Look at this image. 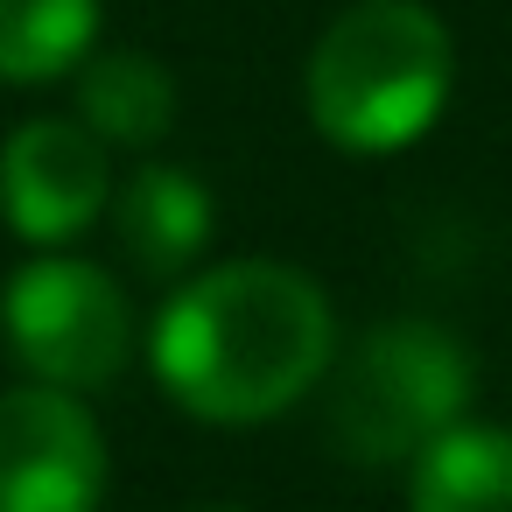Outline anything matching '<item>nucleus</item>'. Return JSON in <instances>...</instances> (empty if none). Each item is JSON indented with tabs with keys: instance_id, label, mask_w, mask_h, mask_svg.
I'll list each match as a JSON object with an SVG mask.
<instances>
[{
	"instance_id": "nucleus-1",
	"label": "nucleus",
	"mask_w": 512,
	"mask_h": 512,
	"mask_svg": "<svg viewBox=\"0 0 512 512\" xmlns=\"http://www.w3.org/2000/svg\"><path fill=\"white\" fill-rule=\"evenodd\" d=\"M148 358L183 414L253 428L288 414L330 372L337 316L302 267L225 260L162 302Z\"/></svg>"
},
{
	"instance_id": "nucleus-2",
	"label": "nucleus",
	"mask_w": 512,
	"mask_h": 512,
	"mask_svg": "<svg viewBox=\"0 0 512 512\" xmlns=\"http://www.w3.org/2000/svg\"><path fill=\"white\" fill-rule=\"evenodd\" d=\"M456 85V43L421 0H358L323 29L302 71L309 120L344 155L414 148Z\"/></svg>"
},
{
	"instance_id": "nucleus-3",
	"label": "nucleus",
	"mask_w": 512,
	"mask_h": 512,
	"mask_svg": "<svg viewBox=\"0 0 512 512\" xmlns=\"http://www.w3.org/2000/svg\"><path fill=\"white\" fill-rule=\"evenodd\" d=\"M330 442L358 463H414L435 435L470 421L477 365L463 337L428 316L372 323L344 358H330Z\"/></svg>"
},
{
	"instance_id": "nucleus-4",
	"label": "nucleus",
	"mask_w": 512,
	"mask_h": 512,
	"mask_svg": "<svg viewBox=\"0 0 512 512\" xmlns=\"http://www.w3.org/2000/svg\"><path fill=\"white\" fill-rule=\"evenodd\" d=\"M0 337H8V358L36 386L99 393L127 372L134 309L99 260L50 246L29 267H15L8 288H0Z\"/></svg>"
},
{
	"instance_id": "nucleus-5",
	"label": "nucleus",
	"mask_w": 512,
	"mask_h": 512,
	"mask_svg": "<svg viewBox=\"0 0 512 512\" xmlns=\"http://www.w3.org/2000/svg\"><path fill=\"white\" fill-rule=\"evenodd\" d=\"M106 435L78 393L8 386L0 393V512H99Z\"/></svg>"
},
{
	"instance_id": "nucleus-6",
	"label": "nucleus",
	"mask_w": 512,
	"mask_h": 512,
	"mask_svg": "<svg viewBox=\"0 0 512 512\" xmlns=\"http://www.w3.org/2000/svg\"><path fill=\"white\" fill-rule=\"evenodd\" d=\"M113 204L106 141L78 120H29L0 148V218L29 246H71Z\"/></svg>"
},
{
	"instance_id": "nucleus-7",
	"label": "nucleus",
	"mask_w": 512,
	"mask_h": 512,
	"mask_svg": "<svg viewBox=\"0 0 512 512\" xmlns=\"http://www.w3.org/2000/svg\"><path fill=\"white\" fill-rule=\"evenodd\" d=\"M211 225H218V204L211 190L176 169V162H148L120 183L113 197V232L127 246V260L148 274V281H176L204 246H211Z\"/></svg>"
},
{
	"instance_id": "nucleus-8",
	"label": "nucleus",
	"mask_w": 512,
	"mask_h": 512,
	"mask_svg": "<svg viewBox=\"0 0 512 512\" xmlns=\"http://www.w3.org/2000/svg\"><path fill=\"white\" fill-rule=\"evenodd\" d=\"M407 512H512V428L456 421L407 463Z\"/></svg>"
},
{
	"instance_id": "nucleus-9",
	"label": "nucleus",
	"mask_w": 512,
	"mask_h": 512,
	"mask_svg": "<svg viewBox=\"0 0 512 512\" xmlns=\"http://www.w3.org/2000/svg\"><path fill=\"white\" fill-rule=\"evenodd\" d=\"M176 120V78L148 50H106L78 64V127L106 148H155Z\"/></svg>"
},
{
	"instance_id": "nucleus-10",
	"label": "nucleus",
	"mask_w": 512,
	"mask_h": 512,
	"mask_svg": "<svg viewBox=\"0 0 512 512\" xmlns=\"http://www.w3.org/2000/svg\"><path fill=\"white\" fill-rule=\"evenodd\" d=\"M99 43V0H0V85L71 78Z\"/></svg>"
},
{
	"instance_id": "nucleus-11",
	"label": "nucleus",
	"mask_w": 512,
	"mask_h": 512,
	"mask_svg": "<svg viewBox=\"0 0 512 512\" xmlns=\"http://www.w3.org/2000/svg\"><path fill=\"white\" fill-rule=\"evenodd\" d=\"M190 512H246V505H190Z\"/></svg>"
}]
</instances>
